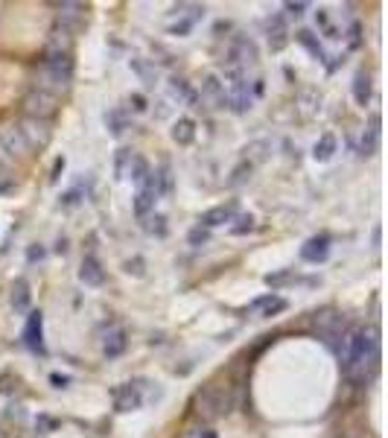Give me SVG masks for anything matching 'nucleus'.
Instances as JSON below:
<instances>
[{"instance_id": "1", "label": "nucleus", "mask_w": 388, "mask_h": 438, "mask_svg": "<svg viewBox=\"0 0 388 438\" xmlns=\"http://www.w3.org/2000/svg\"><path fill=\"white\" fill-rule=\"evenodd\" d=\"M342 359L345 377L353 383H365L380 362V333L377 327H350L342 336V345H336Z\"/></svg>"}, {"instance_id": "2", "label": "nucleus", "mask_w": 388, "mask_h": 438, "mask_svg": "<svg viewBox=\"0 0 388 438\" xmlns=\"http://www.w3.org/2000/svg\"><path fill=\"white\" fill-rule=\"evenodd\" d=\"M70 82H74V56L44 50V59L35 70V88L56 96V94H64Z\"/></svg>"}, {"instance_id": "3", "label": "nucleus", "mask_w": 388, "mask_h": 438, "mask_svg": "<svg viewBox=\"0 0 388 438\" xmlns=\"http://www.w3.org/2000/svg\"><path fill=\"white\" fill-rule=\"evenodd\" d=\"M219 82H222V91H225V106H228L231 111L242 114V111H249V108H251V103H254V91H251V82H249V73L228 67V70H225V77H222Z\"/></svg>"}, {"instance_id": "4", "label": "nucleus", "mask_w": 388, "mask_h": 438, "mask_svg": "<svg viewBox=\"0 0 388 438\" xmlns=\"http://www.w3.org/2000/svg\"><path fill=\"white\" fill-rule=\"evenodd\" d=\"M21 108H23V117H33V120H44V123H50V120L56 117L59 100H56L53 94H47V91L30 88L27 96L21 100Z\"/></svg>"}, {"instance_id": "5", "label": "nucleus", "mask_w": 388, "mask_h": 438, "mask_svg": "<svg viewBox=\"0 0 388 438\" xmlns=\"http://www.w3.org/2000/svg\"><path fill=\"white\" fill-rule=\"evenodd\" d=\"M196 412H199V418H205V421L228 415V412H231V398L222 392V388L205 386L202 392L196 395Z\"/></svg>"}, {"instance_id": "6", "label": "nucleus", "mask_w": 388, "mask_h": 438, "mask_svg": "<svg viewBox=\"0 0 388 438\" xmlns=\"http://www.w3.org/2000/svg\"><path fill=\"white\" fill-rule=\"evenodd\" d=\"M257 59H260V56H257V44H254L251 38L236 35V38L231 41V47H228V67L249 73V67H254Z\"/></svg>"}, {"instance_id": "7", "label": "nucleus", "mask_w": 388, "mask_h": 438, "mask_svg": "<svg viewBox=\"0 0 388 438\" xmlns=\"http://www.w3.org/2000/svg\"><path fill=\"white\" fill-rule=\"evenodd\" d=\"M173 18L176 21H169V33H173V35H187L205 18V6H199V4H181V6L173 9Z\"/></svg>"}, {"instance_id": "8", "label": "nucleus", "mask_w": 388, "mask_h": 438, "mask_svg": "<svg viewBox=\"0 0 388 438\" xmlns=\"http://www.w3.org/2000/svg\"><path fill=\"white\" fill-rule=\"evenodd\" d=\"M0 146H4V152L12 155V158H30L33 150L23 140L18 123H0Z\"/></svg>"}, {"instance_id": "9", "label": "nucleus", "mask_w": 388, "mask_h": 438, "mask_svg": "<svg viewBox=\"0 0 388 438\" xmlns=\"http://www.w3.org/2000/svg\"><path fill=\"white\" fill-rule=\"evenodd\" d=\"M342 325H345V315L336 313V310H321L315 315V330L330 348H336V339L342 336Z\"/></svg>"}, {"instance_id": "10", "label": "nucleus", "mask_w": 388, "mask_h": 438, "mask_svg": "<svg viewBox=\"0 0 388 438\" xmlns=\"http://www.w3.org/2000/svg\"><path fill=\"white\" fill-rule=\"evenodd\" d=\"M196 103H202L205 108H210V111H219V108H225V91H222V82H219V77H205L202 79V88H199V94H196Z\"/></svg>"}, {"instance_id": "11", "label": "nucleus", "mask_w": 388, "mask_h": 438, "mask_svg": "<svg viewBox=\"0 0 388 438\" xmlns=\"http://www.w3.org/2000/svg\"><path fill=\"white\" fill-rule=\"evenodd\" d=\"M23 140H27L30 150H41V146H47V140H50V123H44V120H33V117H23L18 123Z\"/></svg>"}, {"instance_id": "12", "label": "nucleus", "mask_w": 388, "mask_h": 438, "mask_svg": "<svg viewBox=\"0 0 388 438\" xmlns=\"http://www.w3.org/2000/svg\"><path fill=\"white\" fill-rule=\"evenodd\" d=\"M155 202H158V190H155V173H149V179L140 184L137 196H135V213L143 219L155 210Z\"/></svg>"}, {"instance_id": "13", "label": "nucleus", "mask_w": 388, "mask_h": 438, "mask_svg": "<svg viewBox=\"0 0 388 438\" xmlns=\"http://www.w3.org/2000/svg\"><path fill=\"white\" fill-rule=\"evenodd\" d=\"M280 310H286V298L275 296V292H269V296H260L249 304V315H254V319H269V315H278Z\"/></svg>"}, {"instance_id": "14", "label": "nucleus", "mask_w": 388, "mask_h": 438, "mask_svg": "<svg viewBox=\"0 0 388 438\" xmlns=\"http://www.w3.org/2000/svg\"><path fill=\"white\" fill-rule=\"evenodd\" d=\"M140 406H143V395H140L137 383H126V386H120L114 392V409L117 412H135Z\"/></svg>"}, {"instance_id": "15", "label": "nucleus", "mask_w": 388, "mask_h": 438, "mask_svg": "<svg viewBox=\"0 0 388 438\" xmlns=\"http://www.w3.org/2000/svg\"><path fill=\"white\" fill-rule=\"evenodd\" d=\"M56 9H59V21L56 23H62L64 30H79V23L85 21V4H70V0H64V4H56Z\"/></svg>"}, {"instance_id": "16", "label": "nucleus", "mask_w": 388, "mask_h": 438, "mask_svg": "<svg viewBox=\"0 0 388 438\" xmlns=\"http://www.w3.org/2000/svg\"><path fill=\"white\" fill-rule=\"evenodd\" d=\"M327 254H330V237L327 234L309 237L301 246V260H307V263H321V260H327Z\"/></svg>"}, {"instance_id": "17", "label": "nucleus", "mask_w": 388, "mask_h": 438, "mask_svg": "<svg viewBox=\"0 0 388 438\" xmlns=\"http://www.w3.org/2000/svg\"><path fill=\"white\" fill-rule=\"evenodd\" d=\"M79 281H82L85 286H103V283H105V269H103V263L96 260L93 254H85V257H82Z\"/></svg>"}, {"instance_id": "18", "label": "nucleus", "mask_w": 388, "mask_h": 438, "mask_svg": "<svg viewBox=\"0 0 388 438\" xmlns=\"http://www.w3.org/2000/svg\"><path fill=\"white\" fill-rule=\"evenodd\" d=\"M234 216H236V202H228V205H216V208H210L199 223H202V228H219V225H225V223H234Z\"/></svg>"}, {"instance_id": "19", "label": "nucleus", "mask_w": 388, "mask_h": 438, "mask_svg": "<svg viewBox=\"0 0 388 438\" xmlns=\"http://www.w3.org/2000/svg\"><path fill=\"white\" fill-rule=\"evenodd\" d=\"M41 310H35V313H30V319H27V327H23V339H27V345L33 348V351H41L44 354V327H41Z\"/></svg>"}, {"instance_id": "20", "label": "nucleus", "mask_w": 388, "mask_h": 438, "mask_svg": "<svg viewBox=\"0 0 388 438\" xmlns=\"http://www.w3.org/2000/svg\"><path fill=\"white\" fill-rule=\"evenodd\" d=\"M126 345H129L126 330H123V327H111V330L105 333V339H103V354H105L108 359H117L120 354L126 351Z\"/></svg>"}, {"instance_id": "21", "label": "nucleus", "mask_w": 388, "mask_h": 438, "mask_svg": "<svg viewBox=\"0 0 388 438\" xmlns=\"http://www.w3.org/2000/svg\"><path fill=\"white\" fill-rule=\"evenodd\" d=\"M70 44H74V33L64 30L62 23H53L50 35H47V50H53V53H70Z\"/></svg>"}, {"instance_id": "22", "label": "nucleus", "mask_w": 388, "mask_h": 438, "mask_svg": "<svg viewBox=\"0 0 388 438\" xmlns=\"http://www.w3.org/2000/svg\"><path fill=\"white\" fill-rule=\"evenodd\" d=\"M266 33H269V47H272V50H283L286 41H289L286 18H283V15H275V18L269 21V27H266Z\"/></svg>"}, {"instance_id": "23", "label": "nucleus", "mask_w": 388, "mask_h": 438, "mask_svg": "<svg viewBox=\"0 0 388 438\" xmlns=\"http://www.w3.org/2000/svg\"><path fill=\"white\" fill-rule=\"evenodd\" d=\"M353 100L359 106H368V100H371V73L368 70H359L353 77Z\"/></svg>"}, {"instance_id": "24", "label": "nucleus", "mask_w": 388, "mask_h": 438, "mask_svg": "<svg viewBox=\"0 0 388 438\" xmlns=\"http://www.w3.org/2000/svg\"><path fill=\"white\" fill-rule=\"evenodd\" d=\"M169 96L178 100V103H196V91L190 88L187 79H178V77L169 79Z\"/></svg>"}, {"instance_id": "25", "label": "nucleus", "mask_w": 388, "mask_h": 438, "mask_svg": "<svg viewBox=\"0 0 388 438\" xmlns=\"http://www.w3.org/2000/svg\"><path fill=\"white\" fill-rule=\"evenodd\" d=\"M333 155H336V135L324 132V135L319 137V143L312 146V158H315V161H330Z\"/></svg>"}, {"instance_id": "26", "label": "nucleus", "mask_w": 388, "mask_h": 438, "mask_svg": "<svg viewBox=\"0 0 388 438\" xmlns=\"http://www.w3.org/2000/svg\"><path fill=\"white\" fill-rule=\"evenodd\" d=\"M193 137H196V123H193L190 117H181L178 123L173 126V140L178 146H187V143H193Z\"/></svg>"}, {"instance_id": "27", "label": "nucleus", "mask_w": 388, "mask_h": 438, "mask_svg": "<svg viewBox=\"0 0 388 438\" xmlns=\"http://www.w3.org/2000/svg\"><path fill=\"white\" fill-rule=\"evenodd\" d=\"M105 126H108V132L114 135V137H120L126 129H129V117H126V111L123 108H111V111H105Z\"/></svg>"}, {"instance_id": "28", "label": "nucleus", "mask_w": 388, "mask_h": 438, "mask_svg": "<svg viewBox=\"0 0 388 438\" xmlns=\"http://www.w3.org/2000/svg\"><path fill=\"white\" fill-rule=\"evenodd\" d=\"M132 161H135V152L132 150H117V155H114V176H117V181H126L129 179V169H132Z\"/></svg>"}, {"instance_id": "29", "label": "nucleus", "mask_w": 388, "mask_h": 438, "mask_svg": "<svg viewBox=\"0 0 388 438\" xmlns=\"http://www.w3.org/2000/svg\"><path fill=\"white\" fill-rule=\"evenodd\" d=\"M30 298H33L30 283L23 281V278H18V281H15V286H12V307H15L18 313H23V310L30 307Z\"/></svg>"}, {"instance_id": "30", "label": "nucleus", "mask_w": 388, "mask_h": 438, "mask_svg": "<svg viewBox=\"0 0 388 438\" xmlns=\"http://www.w3.org/2000/svg\"><path fill=\"white\" fill-rule=\"evenodd\" d=\"M295 41H298L301 47H307V50H309L315 59H319V62H324V59H327V56H324V47H321V41L315 38L309 30H301V33L295 35Z\"/></svg>"}, {"instance_id": "31", "label": "nucleus", "mask_w": 388, "mask_h": 438, "mask_svg": "<svg viewBox=\"0 0 388 438\" xmlns=\"http://www.w3.org/2000/svg\"><path fill=\"white\" fill-rule=\"evenodd\" d=\"M132 70H135L147 85H155V82H158V67H155L152 62H147V59H132Z\"/></svg>"}, {"instance_id": "32", "label": "nucleus", "mask_w": 388, "mask_h": 438, "mask_svg": "<svg viewBox=\"0 0 388 438\" xmlns=\"http://www.w3.org/2000/svg\"><path fill=\"white\" fill-rule=\"evenodd\" d=\"M155 190H158V196H169L173 193V167L169 164H161V169L155 173Z\"/></svg>"}, {"instance_id": "33", "label": "nucleus", "mask_w": 388, "mask_h": 438, "mask_svg": "<svg viewBox=\"0 0 388 438\" xmlns=\"http://www.w3.org/2000/svg\"><path fill=\"white\" fill-rule=\"evenodd\" d=\"M149 173H152V169H149V164L143 161L140 155H135V161H132V169H129V179H132V181H135L137 187H140L143 181L149 179Z\"/></svg>"}, {"instance_id": "34", "label": "nucleus", "mask_w": 388, "mask_h": 438, "mask_svg": "<svg viewBox=\"0 0 388 438\" xmlns=\"http://www.w3.org/2000/svg\"><path fill=\"white\" fill-rule=\"evenodd\" d=\"M266 150H269V143L266 140H257V143H249L246 146V164H260L263 158H266Z\"/></svg>"}, {"instance_id": "35", "label": "nucleus", "mask_w": 388, "mask_h": 438, "mask_svg": "<svg viewBox=\"0 0 388 438\" xmlns=\"http://www.w3.org/2000/svg\"><path fill=\"white\" fill-rule=\"evenodd\" d=\"M143 219H147V231H149V234H158V237H164V234H166V219H164L161 213L143 216Z\"/></svg>"}, {"instance_id": "36", "label": "nucleus", "mask_w": 388, "mask_h": 438, "mask_svg": "<svg viewBox=\"0 0 388 438\" xmlns=\"http://www.w3.org/2000/svg\"><path fill=\"white\" fill-rule=\"evenodd\" d=\"M234 223H239V225H231V234H249L251 228H254V216L251 213H246V216H239V219H234Z\"/></svg>"}, {"instance_id": "37", "label": "nucleus", "mask_w": 388, "mask_h": 438, "mask_svg": "<svg viewBox=\"0 0 388 438\" xmlns=\"http://www.w3.org/2000/svg\"><path fill=\"white\" fill-rule=\"evenodd\" d=\"M307 9H309V6H307V4H301V0H298V4H286V6H283L286 18H301Z\"/></svg>"}, {"instance_id": "38", "label": "nucleus", "mask_w": 388, "mask_h": 438, "mask_svg": "<svg viewBox=\"0 0 388 438\" xmlns=\"http://www.w3.org/2000/svg\"><path fill=\"white\" fill-rule=\"evenodd\" d=\"M286 281H292V272H275V275H266V283L269 286H280Z\"/></svg>"}, {"instance_id": "39", "label": "nucleus", "mask_w": 388, "mask_h": 438, "mask_svg": "<svg viewBox=\"0 0 388 438\" xmlns=\"http://www.w3.org/2000/svg\"><path fill=\"white\" fill-rule=\"evenodd\" d=\"M190 242H193V246H202V242H207V228H193L190 231Z\"/></svg>"}, {"instance_id": "40", "label": "nucleus", "mask_w": 388, "mask_h": 438, "mask_svg": "<svg viewBox=\"0 0 388 438\" xmlns=\"http://www.w3.org/2000/svg\"><path fill=\"white\" fill-rule=\"evenodd\" d=\"M59 424L53 421V418H47V415H38V421H35V429L38 432H50V429H56Z\"/></svg>"}, {"instance_id": "41", "label": "nucleus", "mask_w": 388, "mask_h": 438, "mask_svg": "<svg viewBox=\"0 0 388 438\" xmlns=\"http://www.w3.org/2000/svg\"><path fill=\"white\" fill-rule=\"evenodd\" d=\"M126 272H129V275H132V272H135V275H143V260H129V263H126Z\"/></svg>"}, {"instance_id": "42", "label": "nucleus", "mask_w": 388, "mask_h": 438, "mask_svg": "<svg viewBox=\"0 0 388 438\" xmlns=\"http://www.w3.org/2000/svg\"><path fill=\"white\" fill-rule=\"evenodd\" d=\"M184 438H216V435H213L210 429H190Z\"/></svg>"}, {"instance_id": "43", "label": "nucleus", "mask_w": 388, "mask_h": 438, "mask_svg": "<svg viewBox=\"0 0 388 438\" xmlns=\"http://www.w3.org/2000/svg\"><path fill=\"white\" fill-rule=\"evenodd\" d=\"M132 103H135V111H147V100L140 94H132Z\"/></svg>"}, {"instance_id": "44", "label": "nucleus", "mask_w": 388, "mask_h": 438, "mask_svg": "<svg viewBox=\"0 0 388 438\" xmlns=\"http://www.w3.org/2000/svg\"><path fill=\"white\" fill-rule=\"evenodd\" d=\"M50 383H53L56 388H64V386L70 383V377H62V374H53V377H50Z\"/></svg>"}, {"instance_id": "45", "label": "nucleus", "mask_w": 388, "mask_h": 438, "mask_svg": "<svg viewBox=\"0 0 388 438\" xmlns=\"http://www.w3.org/2000/svg\"><path fill=\"white\" fill-rule=\"evenodd\" d=\"M350 47H359V23L350 27Z\"/></svg>"}, {"instance_id": "46", "label": "nucleus", "mask_w": 388, "mask_h": 438, "mask_svg": "<svg viewBox=\"0 0 388 438\" xmlns=\"http://www.w3.org/2000/svg\"><path fill=\"white\" fill-rule=\"evenodd\" d=\"M41 254H44L41 249H30V260H35V257H41Z\"/></svg>"}, {"instance_id": "47", "label": "nucleus", "mask_w": 388, "mask_h": 438, "mask_svg": "<svg viewBox=\"0 0 388 438\" xmlns=\"http://www.w3.org/2000/svg\"><path fill=\"white\" fill-rule=\"evenodd\" d=\"M6 158H9V155L4 152V146H0V164H6Z\"/></svg>"}]
</instances>
